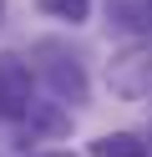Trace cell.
<instances>
[{
  "instance_id": "obj_1",
  "label": "cell",
  "mask_w": 152,
  "mask_h": 157,
  "mask_svg": "<svg viewBox=\"0 0 152 157\" xmlns=\"http://www.w3.org/2000/svg\"><path fill=\"white\" fill-rule=\"evenodd\" d=\"M107 86L122 101H142L152 96V46H122L107 61Z\"/></svg>"
},
{
  "instance_id": "obj_2",
  "label": "cell",
  "mask_w": 152,
  "mask_h": 157,
  "mask_svg": "<svg viewBox=\"0 0 152 157\" xmlns=\"http://www.w3.org/2000/svg\"><path fill=\"white\" fill-rule=\"evenodd\" d=\"M30 106H36V96H30V66L20 56H0V117L20 122Z\"/></svg>"
},
{
  "instance_id": "obj_3",
  "label": "cell",
  "mask_w": 152,
  "mask_h": 157,
  "mask_svg": "<svg viewBox=\"0 0 152 157\" xmlns=\"http://www.w3.org/2000/svg\"><path fill=\"white\" fill-rule=\"evenodd\" d=\"M36 51H46V56H51L41 71H46V81L56 86V96H61V101H86V71H81V61H76V56H66L56 41H41Z\"/></svg>"
},
{
  "instance_id": "obj_4",
  "label": "cell",
  "mask_w": 152,
  "mask_h": 157,
  "mask_svg": "<svg viewBox=\"0 0 152 157\" xmlns=\"http://www.w3.org/2000/svg\"><path fill=\"white\" fill-rule=\"evenodd\" d=\"M20 127H25L30 137H61V132L71 127V117L61 112L56 101H36V106H30L25 117H20Z\"/></svg>"
},
{
  "instance_id": "obj_5",
  "label": "cell",
  "mask_w": 152,
  "mask_h": 157,
  "mask_svg": "<svg viewBox=\"0 0 152 157\" xmlns=\"http://www.w3.org/2000/svg\"><path fill=\"white\" fill-rule=\"evenodd\" d=\"M91 157H147V142L137 132H107L91 142Z\"/></svg>"
},
{
  "instance_id": "obj_6",
  "label": "cell",
  "mask_w": 152,
  "mask_h": 157,
  "mask_svg": "<svg viewBox=\"0 0 152 157\" xmlns=\"http://www.w3.org/2000/svg\"><path fill=\"white\" fill-rule=\"evenodd\" d=\"M46 15H56V21H71V25H81L91 15V0H36Z\"/></svg>"
},
{
  "instance_id": "obj_7",
  "label": "cell",
  "mask_w": 152,
  "mask_h": 157,
  "mask_svg": "<svg viewBox=\"0 0 152 157\" xmlns=\"http://www.w3.org/2000/svg\"><path fill=\"white\" fill-rule=\"evenodd\" d=\"M30 157H71V152H30Z\"/></svg>"
},
{
  "instance_id": "obj_8",
  "label": "cell",
  "mask_w": 152,
  "mask_h": 157,
  "mask_svg": "<svg viewBox=\"0 0 152 157\" xmlns=\"http://www.w3.org/2000/svg\"><path fill=\"white\" fill-rule=\"evenodd\" d=\"M0 15H5V0H0Z\"/></svg>"
}]
</instances>
